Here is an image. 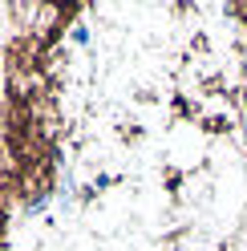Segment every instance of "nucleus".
Listing matches in <instances>:
<instances>
[{"instance_id":"2","label":"nucleus","mask_w":247,"mask_h":251,"mask_svg":"<svg viewBox=\"0 0 247 251\" xmlns=\"http://www.w3.org/2000/svg\"><path fill=\"white\" fill-rule=\"evenodd\" d=\"M73 41H77V45H85V41H89V28H85V25H77V28H73Z\"/></svg>"},{"instance_id":"1","label":"nucleus","mask_w":247,"mask_h":251,"mask_svg":"<svg viewBox=\"0 0 247 251\" xmlns=\"http://www.w3.org/2000/svg\"><path fill=\"white\" fill-rule=\"evenodd\" d=\"M49 191H41V195H33V199H28V215H37V211H45V207H49Z\"/></svg>"}]
</instances>
